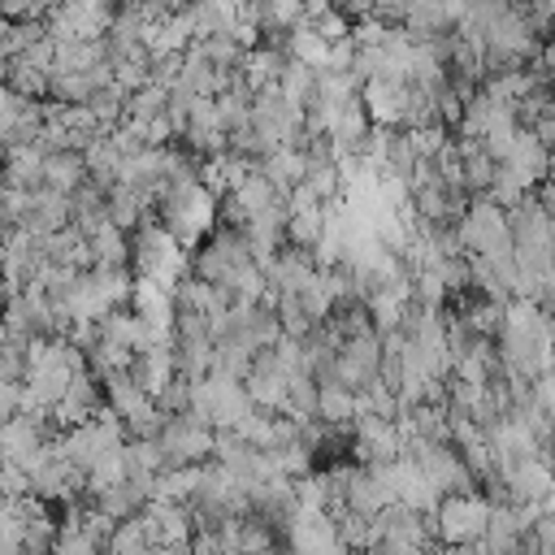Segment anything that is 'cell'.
Instances as JSON below:
<instances>
[{
    "instance_id": "obj_1",
    "label": "cell",
    "mask_w": 555,
    "mask_h": 555,
    "mask_svg": "<svg viewBox=\"0 0 555 555\" xmlns=\"http://www.w3.org/2000/svg\"><path fill=\"white\" fill-rule=\"evenodd\" d=\"M486 516L490 503L481 494H442L429 516V529L442 546H477L486 533Z\"/></svg>"
},
{
    "instance_id": "obj_2",
    "label": "cell",
    "mask_w": 555,
    "mask_h": 555,
    "mask_svg": "<svg viewBox=\"0 0 555 555\" xmlns=\"http://www.w3.org/2000/svg\"><path fill=\"white\" fill-rule=\"evenodd\" d=\"M525 191H533L542 178H546V147L529 134V130H516V139H512V147L503 152V160H499Z\"/></svg>"
},
{
    "instance_id": "obj_3",
    "label": "cell",
    "mask_w": 555,
    "mask_h": 555,
    "mask_svg": "<svg viewBox=\"0 0 555 555\" xmlns=\"http://www.w3.org/2000/svg\"><path fill=\"white\" fill-rule=\"evenodd\" d=\"M39 173H43V186L61 191V195H69V191H78L87 182L82 152H43V169Z\"/></svg>"
},
{
    "instance_id": "obj_4",
    "label": "cell",
    "mask_w": 555,
    "mask_h": 555,
    "mask_svg": "<svg viewBox=\"0 0 555 555\" xmlns=\"http://www.w3.org/2000/svg\"><path fill=\"white\" fill-rule=\"evenodd\" d=\"M317 421L330 425V429H351L356 421V395L334 386V382H321L317 386Z\"/></svg>"
},
{
    "instance_id": "obj_5",
    "label": "cell",
    "mask_w": 555,
    "mask_h": 555,
    "mask_svg": "<svg viewBox=\"0 0 555 555\" xmlns=\"http://www.w3.org/2000/svg\"><path fill=\"white\" fill-rule=\"evenodd\" d=\"M438 555H477L473 546H438Z\"/></svg>"
}]
</instances>
